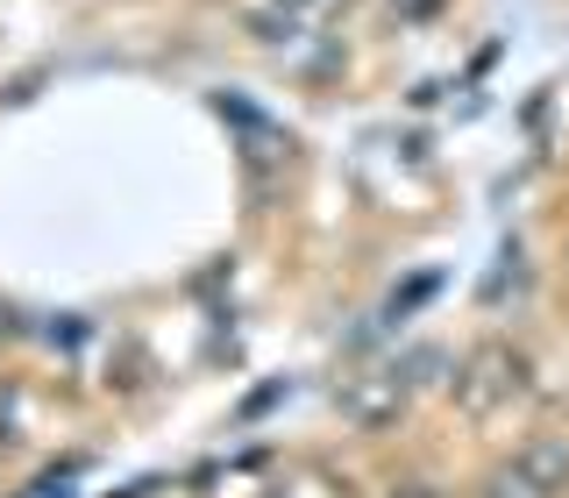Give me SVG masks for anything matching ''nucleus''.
<instances>
[{"instance_id": "obj_2", "label": "nucleus", "mask_w": 569, "mask_h": 498, "mask_svg": "<svg viewBox=\"0 0 569 498\" xmlns=\"http://www.w3.org/2000/svg\"><path fill=\"white\" fill-rule=\"evenodd\" d=\"M391 498H435V491H420V485H413V491H391Z\"/></svg>"}, {"instance_id": "obj_1", "label": "nucleus", "mask_w": 569, "mask_h": 498, "mask_svg": "<svg viewBox=\"0 0 569 498\" xmlns=\"http://www.w3.org/2000/svg\"><path fill=\"white\" fill-rule=\"evenodd\" d=\"M562 477H569V449L562 441H541V449H527L520 462H506L485 498H556Z\"/></svg>"}]
</instances>
